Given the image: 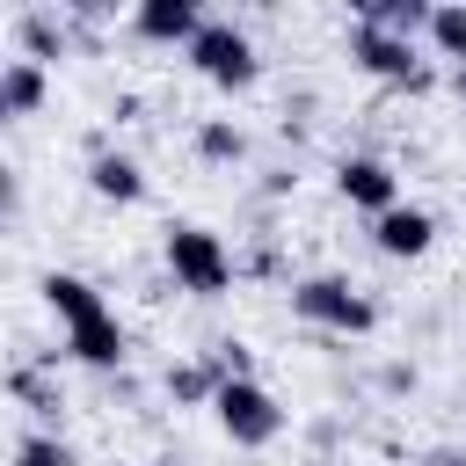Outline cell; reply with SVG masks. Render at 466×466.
I'll return each instance as SVG.
<instances>
[{"label":"cell","mask_w":466,"mask_h":466,"mask_svg":"<svg viewBox=\"0 0 466 466\" xmlns=\"http://www.w3.org/2000/svg\"><path fill=\"white\" fill-rule=\"evenodd\" d=\"M451 95H459V102H466V66H451Z\"/></svg>","instance_id":"44dd1931"},{"label":"cell","mask_w":466,"mask_h":466,"mask_svg":"<svg viewBox=\"0 0 466 466\" xmlns=\"http://www.w3.org/2000/svg\"><path fill=\"white\" fill-rule=\"evenodd\" d=\"M15 466H80V451H73L66 437H51V430H29V437L15 444Z\"/></svg>","instance_id":"9a60e30c"},{"label":"cell","mask_w":466,"mask_h":466,"mask_svg":"<svg viewBox=\"0 0 466 466\" xmlns=\"http://www.w3.org/2000/svg\"><path fill=\"white\" fill-rule=\"evenodd\" d=\"M189 66L211 80V87H226V95H240V87H255V73H262V58H255V44L233 29V22H204L197 36H189Z\"/></svg>","instance_id":"5b68a950"},{"label":"cell","mask_w":466,"mask_h":466,"mask_svg":"<svg viewBox=\"0 0 466 466\" xmlns=\"http://www.w3.org/2000/svg\"><path fill=\"white\" fill-rule=\"evenodd\" d=\"M146 466H175V459H146Z\"/></svg>","instance_id":"7402d4cb"},{"label":"cell","mask_w":466,"mask_h":466,"mask_svg":"<svg viewBox=\"0 0 466 466\" xmlns=\"http://www.w3.org/2000/svg\"><path fill=\"white\" fill-rule=\"evenodd\" d=\"M430 240H437V218H430V211H415V204H393V211H379V218H371V248H379V255H393V262H422V255H430Z\"/></svg>","instance_id":"52a82bcc"},{"label":"cell","mask_w":466,"mask_h":466,"mask_svg":"<svg viewBox=\"0 0 466 466\" xmlns=\"http://www.w3.org/2000/svg\"><path fill=\"white\" fill-rule=\"evenodd\" d=\"M160 255H167V277L182 291H197V299H218L233 284V255H226V240L211 226H167V248Z\"/></svg>","instance_id":"6da1fadb"},{"label":"cell","mask_w":466,"mask_h":466,"mask_svg":"<svg viewBox=\"0 0 466 466\" xmlns=\"http://www.w3.org/2000/svg\"><path fill=\"white\" fill-rule=\"evenodd\" d=\"M430 466H466V451H430Z\"/></svg>","instance_id":"ffe728a7"},{"label":"cell","mask_w":466,"mask_h":466,"mask_svg":"<svg viewBox=\"0 0 466 466\" xmlns=\"http://www.w3.org/2000/svg\"><path fill=\"white\" fill-rule=\"evenodd\" d=\"M291 313L313 320V328H335V335H371L379 328V306L350 277H306V284H291Z\"/></svg>","instance_id":"7a4b0ae2"},{"label":"cell","mask_w":466,"mask_h":466,"mask_svg":"<svg viewBox=\"0 0 466 466\" xmlns=\"http://www.w3.org/2000/svg\"><path fill=\"white\" fill-rule=\"evenodd\" d=\"M211 408H218V430H226L233 444H248V451H262V444L284 437V408H277V393H269L262 379H226Z\"/></svg>","instance_id":"3957f363"},{"label":"cell","mask_w":466,"mask_h":466,"mask_svg":"<svg viewBox=\"0 0 466 466\" xmlns=\"http://www.w3.org/2000/svg\"><path fill=\"white\" fill-rule=\"evenodd\" d=\"M131 29H138L146 44H182V51H189V36H197L204 22H197V7H182V0H138V7H131Z\"/></svg>","instance_id":"9c48e42d"},{"label":"cell","mask_w":466,"mask_h":466,"mask_svg":"<svg viewBox=\"0 0 466 466\" xmlns=\"http://www.w3.org/2000/svg\"><path fill=\"white\" fill-rule=\"evenodd\" d=\"M350 66L371 73V80H393V87H430V66L415 58V36H400L386 22H357L350 29Z\"/></svg>","instance_id":"277c9868"},{"label":"cell","mask_w":466,"mask_h":466,"mask_svg":"<svg viewBox=\"0 0 466 466\" xmlns=\"http://www.w3.org/2000/svg\"><path fill=\"white\" fill-rule=\"evenodd\" d=\"M87 189H95L102 204H138V197H146V175H138L131 153H95V160H87Z\"/></svg>","instance_id":"30bf717a"},{"label":"cell","mask_w":466,"mask_h":466,"mask_svg":"<svg viewBox=\"0 0 466 466\" xmlns=\"http://www.w3.org/2000/svg\"><path fill=\"white\" fill-rule=\"evenodd\" d=\"M182 7H204V0H182Z\"/></svg>","instance_id":"603a6c76"},{"label":"cell","mask_w":466,"mask_h":466,"mask_svg":"<svg viewBox=\"0 0 466 466\" xmlns=\"http://www.w3.org/2000/svg\"><path fill=\"white\" fill-rule=\"evenodd\" d=\"M335 189H342V204H357V211H371V218L400 204V175H393L386 160H371V153L342 160V167H335Z\"/></svg>","instance_id":"8992f818"},{"label":"cell","mask_w":466,"mask_h":466,"mask_svg":"<svg viewBox=\"0 0 466 466\" xmlns=\"http://www.w3.org/2000/svg\"><path fill=\"white\" fill-rule=\"evenodd\" d=\"M0 109H7V116H36V109H44V66H36V58H7V73H0Z\"/></svg>","instance_id":"7c38bea8"},{"label":"cell","mask_w":466,"mask_h":466,"mask_svg":"<svg viewBox=\"0 0 466 466\" xmlns=\"http://www.w3.org/2000/svg\"><path fill=\"white\" fill-rule=\"evenodd\" d=\"M218 364H167V393L182 400V408H197V400H218Z\"/></svg>","instance_id":"5bb4252c"},{"label":"cell","mask_w":466,"mask_h":466,"mask_svg":"<svg viewBox=\"0 0 466 466\" xmlns=\"http://www.w3.org/2000/svg\"><path fill=\"white\" fill-rule=\"evenodd\" d=\"M58 51H66V29L51 15H29L22 22V58H58Z\"/></svg>","instance_id":"e0dca14e"},{"label":"cell","mask_w":466,"mask_h":466,"mask_svg":"<svg viewBox=\"0 0 466 466\" xmlns=\"http://www.w3.org/2000/svg\"><path fill=\"white\" fill-rule=\"evenodd\" d=\"M197 153L226 167V160H240V153H248V131H240V124H226V116H211V124L197 131Z\"/></svg>","instance_id":"2e32d148"},{"label":"cell","mask_w":466,"mask_h":466,"mask_svg":"<svg viewBox=\"0 0 466 466\" xmlns=\"http://www.w3.org/2000/svg\"><path fill=\"white\" fill-rule=\"evenodd\" d=\"M44 306H51L66 328H73V320H95V313H109V306H102V291H95L87 277H73V269H51V277H44Z\"/></svg>","instance_id":"8fae6325"},{"label":"cell","mask_w":466,"mask_h":466,"mask_svg":"<svg viewBox=\"0 0 466 466\" xmlns=\"http://www.w3.org/2000/svg\"><path fill=\"white\" fill-rule=\"evenodd\" d=\"M430 44H437V58L466 66V0H437V15H430Z\"/></svg>","instance_id":"4fadbf2b"},{"label":"cell","mask_w":466,"mask_h":466,"mask_svg":"<svg viewBox=\"0 0 466 466\" xmlns=\"http://www.w3.org/2000/svg\"><path fill=\"white\" fill-rule=\"evenodd\" d=\"M66 357H80V364H95V371H116V364H124V328H116V313L73 320V328H66Z\"/></svg>","instance_id":"ba28073f"},{"label":"cell","mask_w":466,"mask_h":466,"mask_svg":"<svg viewBox=\"0 0 466 466\" xmlns=\"http://www.w3.org/2000/svg\"><path fill=\"white\" fill-rule=\"evenodd\" d=\"M430 15H437V0H393V15H386V29H400V36H415V29H430Z\"/></svg>","instance_id":"ac0fdd59"},{"label":"cell","mask_w":466,"mask_h":466,"mask_svg":"<svg viewBox=\"0 0 466 466\" xmlns=\"http://www.w3.org/2000/svg\"><path fill=\"white\" fill-rule=\"evenodd\" d=\"M350 15H357V22H386V15H393V0H350Z\"/></svg>","instance_id":"d6986e66"}]
</instances>
